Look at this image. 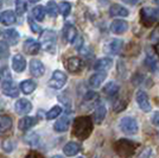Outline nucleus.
I'll use <instances>...</instances> for the list:
<instances>
[{
	"label": "nucleus",
	"mask_w": 159,
	"mask_h": 158,
	"mask_svg": "<svg viewBox=\"0 0 159 158\" xmlns=\"http://www.w3.org/2000/svg\"><path fill=\"white\" fill-rule=\"evenodd\" d=\"M14 149V142L12 140H5L2 143V150L5 152H11Z\"/></svg>",
	"instance_id": "obj_34"
},
{
	"label": "nucleus",
	"mask_w": 159,
	"mask_h": 158,
	"mask_svg": "<svg viewBox=\"0 0 159 158\" xmlns=\"http://www.w3.org/2000/svg\"><path fill=\"white\" fill-rule=\"evenodd\" d=\"M52 158H64V157H62V156H60V155H57V156H53Z\"/></svg>",
	"instance_id": "obj_39"
},
{
	"label": "nucleus",
	"mask_w": 159,
	"mask_h": 158,
	"mask_svg": "<svg viewBox=\"0 0 159 158\" xmlns=\"http://www.w3.org/2000/svg\"><path fill=\"white\" fill-rule=\"evenodd\" d=\"M124 46V40H120V38H115V40H111L107 45V51L112 55H118L121 51Z\"/></svg>",
	"instance_id": "obj_16"
},
{
	"label": "nucleus",
	"mask_w": 159,
	"mask_h": 158,
	"mask_svg": "<svg viewBox=\"0 0 159 158\" xmlns=\"http://www.w3.org/2000/svg\"><path fill=\"white\" fill-rule=\"evenodd\" d=\"M16 13L13 11H5L0 14V23L4 25H12L16 23Z\"/></svg>",
	"instance_id": "obj_20"
},
{
	"label": "nucleus",
	"mask_w": 159,
	"mask_h": 158,
	"mask_svg": "<svg viewBox=\"0 0 159 158\" xmlns=\"http://www.w3.org/2000/svg\"><path fill=\"white\" fill-rule=\"evenodd\" d=\"M34 125H36V119L31 118V117H24L19 121L18 127H19L20 131H27V130H30Z\"/></svg>",
	"instance_id": "obj_24"
},
{
	"label": "nucleus",
	"mask_w": 159,
	"mask_h": 158,
	"mask_svg": "<svg viewBox=\"0 0 159 158\" xmlns=\"http://www.w3.org/2000/svg\"><path fill=\"white\" fill-rule=\"evenodd\" d=\"M63 36L66 40V42L74 44V42L77 40V37H79V33H77V30H76V27L74 26V25L66 23L64 27H63Z\"/></svg>",
	"instance_id": "obj_7"
},
{
	"label": "nucleus",
	"mask_w": 159,
	"mask_h": 158,
	"mask_svg": "<svg viewBox=\"0 0 159 158\" xmlns=\"http://www.w3.org/2000/svg\"><path fill=\"white\" fill-rule=\"evenodd\" d=\"M12 127V119L7 115H0V132H7Z\"/></svg>",
	"instance_id": "obj_28"
},
{
	"label": "nucleus",
	"mask_w": 159,
	"mask_h": 158,
	"mask_svg": "<svg viewBox=\"0 0 159 158\" xmlns=\"http://www.w3.org/2000/svg\"><path fill=\"white\" fill-rule=\"evenodd\" d=\"M128 30V23L124 19H115L111 24V31L115 35H122Z\"/></svg>",
	"instance_id": "obj_8"
},
{
	"label": "nucleus",
	"mask_w": 159,
	"mask_h": 158,
	"mask_svg": "<svg viewBox=\"0 0 159 158\" xmlns=\"http://www.w3.org/2000/svg\"><path fill=\"white\" fill-rule=\"evenodd\" d=\"M61 113H62V108L60 106H55L47 113V119L48 120H52V119L57 118Z\"/></svg>",
	"instance_id": "obj_32"
},
{
	"label": "nucleus",
	"mask_w": 159,
	"mask_h": 158,
	"mask_svg": "<svg viewBox=\"0 0 159 158\" xmlns=\"http://www.w3.org/2000/svg\"><path fill=\"white\" fill-rule=\"evenodd\" d=\"M25 158H34V157H33L32 155H27V156H26Z\"/></svg>",
	"instance_id": "obj_40"
},
{
	"label": "nucleus",
	"mask_w": 159,
	"mask_h": 158,
	"mask_svg": "<svg viewBox=\"0 0 159 158\" xmlns=\"http://www.w3.org/2000/svg\"><path fill=\"white\" fill-rule=\"evenodd\" d=\"M106 72H95L89 79V85L93 88H98V87H100L103 83V81L106 80Z\"/></svg>",
	"instance_id": "obj_19"
},
{
	"label": "nucleus",
	"mask_w": 159,
	"mask_h": 158,
	"mask_svg": "<svg viewBox=\"0 0 159 158\" xmlns=\"http://www.w3.org/2000/svg\"><path fill=\"white\" fill-rule=\"evenodd\" d=\"M47 12L49 13V16L52 17V18H56V17H57L60 10H58V6L56 5L55 1H49L47 4Z\"/></svg>",
	"instance_id": "obj_30"
},
{
	"label": "nucleus",
	"mask_w": 159,
	"mask_h": 158,
	"mask_svg": "<svg viewBox=\"0 0 159 158\" xmlns=\"http://www.w3.org/2000/svg\"><path fill=\"white\" fill-rule=\"evenodd\" d=\"M158 55H159V48H158Z\"/></svg>",
	"instance_id": "obj_42"
},
{
	"label": "nucleus",
	"mask_w": 159,
	"mask_h": 158,
	"mask_svg": "<svg viewBox=\"0 0 159 158\" xmlns=\"http://www.w3.org/2000/svg\"><path fill=\"white\" fill-rule=\"evenodd\" d=\"M146 64L150 67V69L152 72H158L159 70V59L157 56L152 53H147L146 56Z\"/></svg>",
	"instance_id": "obj_21"
},
{
	"label": "nucleus",
	"mask_w": 159,
	"mask_h": 158,
	"mask_svg": "<svg viewBox=\"0 0 159 158\" xmlns=\"http://www.w3.org/2000/svg\"><path fill=\"white\" fill-rule=\"evenodd\" d=\"M36 89V82H33L32 80H25L20 83V91L24 94H31Z\"/></svg>",
	"instance_id": "obj_27"
},
{
	"label": "nucleus",
	"mask_w": 159,
	"mask_h": 158,
	"mask_svg": "<svg viewBox=\"0 0 159 158\" xmlns=\"http://www.w3.org/2000/svg\"><path fill=\"white\" fill-rule=\"evenodd\" d=\"M66 72H61V70H55L52 74V77L49 80V86L53 89H61L66 82Z\"/></svg>",
	"instance_id": "obj_4"
},
{
	"label": "nucleus",
	"mask_w": 159,
	"mask_h": 158,
	"mask_svg": "<svg viewBox=\"0 0 159 158\" xmlns=\"http://www.w3.org/2000/svg\"><path fill=\"white\" fill-rule=\"evenodd\" d=\"M77 158H83V157H77Z\"/></svg>",
	"instance_id": "obj_43"
},
{
	"label": "nucleus",
	"mask_w": 159,
	"mask_h": 158,
	"mask_svg": "<svg viewBox=\"0 0 159 158\" xmlns=\"http://www.w3.org/2000/svg\"><path fill=\"white\" fill-rule=\"evenodd\" d=\"M74 134L81 139H86L92 132V121L88 117H81L74 121Z\"/></svg>",
	"instance_id": "obj_1"
},
{
	"label": "nucleus",
	"mask_w": 159,
	"mask_h": 158,
	"mask_svg": "<svg viewBox=\"0 0 159 158\" xmlns=\"http://www.w3.org/2000/svg\"><path fill=\"white\" fill-rule=\"evenodd\" d=\"M69 126H70V120H69V118L68 117H62L60 120L56 121L53 128H55V131L57 132H66L68 131Z\"/></svg>",
	"instance_id": "obj_23"
},
{
	"label": "nucleus",
	"mask_w": 159,
	"mask_h": 158,
	"mask_svg": "<svg viewBox=\"0 0 159 158\" xmlns=\"http://www.w3.org/2000/svg\"><path fill=\"white\" fill-rule=\"evenodd\" d=\"M80 150H81V145L79 143H75V142H70L63 147V152L68 157H73L75 155H77Z\"/></svg>",
	"instance_id": "obj_18"
},
{
	"label": "nucleus",
	"mask_w": 159,
	"mask_h": 158,
	"mask_svg": "<svg viewBox=\"0 0 159 158\" xmlns=\"http://www.w3.org/2000/svg\"><path fill=\"white\" fill-rule=\"evenodd\" d=\"M119 128L122 133L128 134V136H133V134H137L139 131V124L132 117H124L120 120Z\"/></svg>",
	"instance_id": "obj_3"
},
{
	"label": "nucleus",
	"mask_w": 159,
	"mask_h": 158,
	"mask_svg": "<svg viewBox=\"0 0 159 158\" xmlns=\"http://www.w3.org/2000/svg\"><path fill=\"white\" fill-rule=\"evenodd\" d=\"M143 14L144 18L151 20H157L159 18V8H154V7H145L143 8Z\"/></svg>",
	"instance_id": "obj_25"
},
{
	"label": "nucleus",
	"mask_w": 159,
	"mask_h": 158,
	"mask_svg": "<svg viewBox=\"0 0 159 158\" xmlns=\"http://www.w3.org/2000/svg\"><path fill=\"white\" fill-rule=\"evenodd\" d=\"M2 36H4V40H6L8 44H11V45L17 44L18 40H19V33L14 29H8L6 31H4Z\"/></svg>",
	"instance_id": "obj_17"
},
{
	"label": "nucleus",
	"mask_w": 159,
	"mask_h": 158,
	"mask_svg": "<svg viewBox=\"0 0 159 158\" xmlns=\"http://www.w3.org/2000/svg\"><path fill=\"white\" fill-rule=\"evenodd\" d=\"M45 13H47V8L42 5H38L36 6L32 10V16L34 19H37L38 21H42L45 17Z\"/></svg>",
	"instance_id": "obj_29"
},
{
	"label": "nucleus",
	"mask_w": 159,
	"mask_h": 158,
	"mask_svg": "<svg viewBox=\"0 0 159 158\" xmlns=\"http://www.w3.org/2000/svg\"><path fill=\"white\" fill-rule=\"evenodd\" d=\"M82 44H83V40H82V37H77V40L74 42V45H75V48L76 49H80L81 46H82Z\"/></svg>",
	"instance_id": "obj_37"
},
{
	"label": "nucleus",
	"mask_w": 159,
	"mask_h": 158,
	"mask_svg": "<svg viewBox=\"0 0 159 158\" xmlns=\"http://www.w3.org/2000/svg\"><path fill=\"white\" fill-rule=\"evenodd\" d=\"M30 72H31L33 76L40 77L45 72V67L39 59H31V62H30Z\"/></svg>",
	"instance_id": "obj_11"
},
{
	"label": "nucleus",
	"mask_w": 159,
	"mask_h": 158,
	"mask_svg": "<svg viewBox=\"0 0 159 158\" xmlns=\"http://www.w3.org/2000/svg\"><path fill=\"white\" fill-rule=\"evenodd\" d=\"M29 24H30V27H31V31L34 33H39L42 32V29H40L39 25H37L34 21H33L31 18H29Z\"/></svg>",
	"instance_id": "obj_35"
},
{
	"label": "nucleus",
	"mask_w": 159,
	"mask_h": 158,
	"mask_svg": "<svg viewBox=\"0 0 159 158\" xmlns=\"http://www.w3.org/2000/svg\"><path fill=\"white\" fill-rule=\"evenodd\" d=\"M12 68L14 72H23L26 68V59L24 58L21 55H14L12 58Z\"/></svg>",
	"instance_id": "obj_13"
},
{
	"label": "nucleus",
	"mask_w": 159,
	"mask_h": 158,
	"mask_svg": "<svg viewBox=\"0 0 159 158\" xmlns=\"http://www.w3.org/2000/svg\"><path fill=\"white\" fill-rule=\"evenodd\" d=\"M66 66L70 72H77L82 69V61L79 57H70L66 59Z\"/></svg>",
	"instance_id": "obj_15"
},
{
	"label": "nucleus",
	"mask_w": 159,
	"mask_h": 158,
	"mask_svg": "<svg viewBox=\"0 0 159 158\" xmlns=\"http://www.w3.org/2000/svg\"><path fill=\"white\" fill-rule=\"evenodd\" d=\"M135 101H137V105L139 106V108L144 112H150L151 111V104H150V100L146 92L144 91H138L135 93Z\"/></svg>",
	"instance_id": "obj_5"
},
{
	"label": "nucleus",
	"mask_w": 159,
	"mask_h": 158,
	"mask_svg": "<svg viewBox=\"0 0 159 158\" xmlns=\"http://www.w3.org/2000/svg\"><path fill=\"white\" fill-rule=\"evenodd\" d=\"M58 10H60L61 14L63 17H68L69 13H70V11H71V5L69 2H66V1H62L58 5Z\"/></svg>",
	"instance_id": "obj_31"
},
{
	"label": "nucleus",
	"mask_w": 159,
	"mask_h": 158,
	"mask_svg": "<svg viewBox=\"0 0 159 158\" xmlns=\"http://www.w3.org/2000/svg\"><path fill=\"white\" fill-rule=\"evenodd\" d=\"M56 32L52 30H45L42 32L40 37V46L48 53H53L56 50Z\"/></svg>",
	"instance_id": "obj_2"
},
{
	"label": "nucleus",
	"mask_w": 159,
	"mask_h": 158,
	"mask_svg": "<svg viewBox=\"0 0 159 158\" xmlns=\"http://www.w3.org/2000/svg\"><path fill=\"white\" fill-rule=\"evenodd\" d=\"M0 33H1V32H0Z\"/></svg>",
	"instance_id": "obj_44"
},
{
	"label": "nucleus",
	"mask_w": 159,
	"mask_h": 158,
	"mask_svg": "<svg viewBox=\"0 0 159 158\" xmlns=\"http://www.w3.org/2000/svg\"><path fill=\"white\" fill-rule=\"evenodd\" d=\"M152 124L154 126H158L159 127V111L158 112H154L153 113V115H152Z\"/></svg>",
	"instance_id": "obj_36"
},
{
	"label": "nucleus",
	"mask_w": 159,
	"mask_h": 158,
	"mask_svg": "<svg viewBox=\"0 0 159 158\" xmlns=\"http://www.w3.org/2000/svg\"><path fill=\"white\" fill-rule=\"evenodd\" d=\"M106 114H107L106 107L103 105L99 106V107L95 109V112H94V115H93L94 123H95V124H101V123L105 120V118H106Z\"/></svg>",
	"instance_id": "obj_22"
},
{
	"label": "nucleus",
	"mask_w": 159,
	"mask_h": 158,
	"mask_svg": "<svg viewBox=\"0 0 159 158\" xmlns=\"http://www.w3.org/2000/svg\"><path fill=\"white\" fill-rule=\"evenodd\" d=\"M16 12L18 16H23L26 12V2L24 0H18L16 2Z\"/></svg>",
	"instance_id": "obj_33"
},
{
	"label": "nucleus",
	"mask_w": 159,
	"mask_h": 158,
	"mask_svg": "<svg viewBox=\"0 0 159 158\" xmlns=\"http://www.w3.org/2000/svg\"><path fill=\"white\" fill-rule=\"evenodd\" d=\"M14 109H16V112L18 113V114L24 115V114L30 113V111L32 109V105H31V102L29 100L19 99L16 102V105H14Z\"/></svg>",
	"instance_id": "obj_10"
},
{
	"label": "nucleus",
	"mask_w": 159,
	"mask_h": 158,
	"mask_svg": "<svg viewBox=\"0 0 159 158\" xmlns=\"http://www.w3.org/2000/svg\"><path fill=\"white\" fill-rule=\"evenodd\" d=\"M109 14L112 17H127L129 14V11L120 4H113L109 7Z\"/></svg>",
	"instance_id": "obj_14"
},
{
	"label": "nucleus",
	"mask_w": 159,
	"mask_h": 158,
	"mask_svg": "<svg viewBox=\"0 0 159 158\" xmlns=\"http://www.w3.org/2000/svg\"><path fill=\"white\" fill-rule=\"evenodd\" d=\"M151 149H146L145 151L143 152V155H141V157L140 158H150V155H151Z\"/></svg>",
	"instance_id": "obj_38"
},
{
	"label": "nucleus",
	"mask_w": 159,
	"mask_h": 158,
	"mask_svg": "<svg viewBox=\"0 0 159 158\" xmlns=\"http://www.w3.org/2000/svg\"><path fill=\"white\" fill-rule=\"evenodd\" d=\"M39 49L40 44L38 42H36L34 40H32V38H29L24 43V51L27 55H36V53H39Z\"/></svg>",
	"instance_id": "obj_12"
},
{
	"label": "nucleus",
	"mask_w": 159,
	"mask_h": 158,
	"mask_svg": "<svg viewBox=\"0 0 159 158\" xmlns=\"http://www.w3.org/2000/svg\"><path fill=\"white\" fill-rule=\"evenodd\" d=\"M113 66V59L109 57H103L100 58L95 62L94 64V69L98 72H106L107 70H109Z\"/></svg>",
	"instance_id": "obj_9"
},
{
	"label": "nucleus",
	"mask_w": 159,
	"mask_h": 158,
	"mask_svg": "<svg viewBox=\"0 0 159 158\" xmlns=\"http://www.w3.org/2000/svg\"><path fill=\"white\" fill-rule=\"evenodd\" d=\"M1 89H2V93L10 98H17L19 94L18 87L16 86L13 81H4L1 83Z\"/></svg>",
	"instance_id": "obj_6"
},
{
	"label": "nucleus",
	"mask_w": 159,
	"mask_h": 158,
	"mask_svg": "<svg viewBox=\"0 0 159 158\" xmlns=\"http://www.w3.org/2000/svg\"><path fill=\"white\" fill-rule=\"evenodd\" d=\"M119 89L120 87L118 86V83L112 81V82H108L106 86L103 87V93L108 96H114V95H116L119 93Z\"/></svg>",
	"instance_id": "obj_26"
},
{
	"label": "nucleus",
	"mask_w": 159,
	"mask_h": 158,
	"mask_svg": "<svg viewBox=\"0 0 159 158\" xmlns=\"http://www.w3.org/2000/svg\"><path fill=\"white\" fill-rule=\"evenodd\" d=\"M0 8H1V2H0Z\"/></svg>",
	"instance_id": "obj_41"
}]
</instances>
